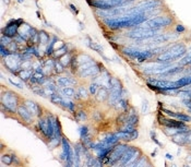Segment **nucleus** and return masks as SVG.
Returning <instances> with one entry per match:
<instances>
[{
  "mask_svg": "<svg viewBox=\"0 0 191 167\" xmlns=\"http://www.w3.org/2000/svg\"><path fill=\"white\" fill-rule=\"evenodd\" d=\"M172 23V18L168 16H157L152 20H149L146 22L140 24L141 29H162L164 26H168Z\"/></svg>",
  "mask_w": 191,
  "mask_h": 167,
  "instance_id": "obj_4",
  "label": "nucleus"
},
{
  "mask_svg": "<svg viewBox=\"0 0 191 167\" xmlns=\"http://www.w3.org/2000/svg\"><path fill=\"white\" fill-rule=\"evenodd\" d=\"M30 39L32 44H38L39 43V33H37V31L35 29L31 30V33H30Z\"/></svg>",
  "mask_w": 191,
  "mask_h": 167,
  "instance_id": "obj_27",
  "label": "nucleus"
},
{
  "mask_svg": "<svg viewBox=\"0 0 191 167\" xmlns=\"http://www.w3.org/2000/svg\"><path fill=\"white\" fill-rule=\"evenodd\" d=\"M176 30H177L178 32H183V31H185V27H183L182 25H177Z\"/></svg>",
  "mask_w": 191,
  "mask_h": 167,
  "instance_id": "obj_46",
  "label": "nucleus"
},
{
  "mask_svg": "<svg viewBox=\"0 0 191 167\" xmlns=\"http://www.w3.org/2000/svg\"><path fill=\"white\" fill-rule=\"evenodd\" d=\"M110 90L116 92H122V84L116 78H112L110 80Z\"/></svg>",
  "mask_w": 191,
  "mask_h": 167,
  "instance_id": "obj_22",
  "label": "nucleus"
},
{
  "mask_svg": "<svg viewBox=\"0 0 191 167\" xmlns=\"http://www.w3.org/2000/svg\"><path fill=\"white\" fill-rule=\"evenodd\" d=\"M88 118V116H86V114L84 113V111H79L78 114H77V119L79 120V121H81V120H85Z\"/></svg>",
  "mask_w": 191,
  "mask_h": 167,
  "instance_id": "obj_42",
  "label": "nucleus"
},
{
  "mask_svg": "<svg viewBox=\"0 0 191 167\" xmlns=\"http://www.w3.org/2000/svg\"><path fill=\"white\" fill-rule=\"evenodd\" d=\"M148 165H150V163L148 162V158L145 156L139 157L138 162H137V166H148Z\"/></svg>",
  "mask_w": 191,
  "mask_h": 167,
  "instance_id": "obj_38",
  "label": "nucleus"
},
{
  "mask_svg": "<svg viewBox=\"0 0 191 167\" xmlns=\"http://www.w3.org/2000/svg\"><path fill=\"white\" fill-rule=\"evenodd\" d=\"M63 68H65V66H63L60 61H55V65H54V70H55L57 73H61V72H63Z\"/></svg>",
  "mask_w": 191,
  "mask_h": 167,
  "instance_id": "obj_37",
  "label": "nucleus"
},
{
  "mask_svg": "<svg viewBox=\"0 0 191 167\" xmlns=\"http://www.w3.org/2000/svg\"><path fill=\"white\" fill-rule=\"evenodd\" d=\"M12 162H13V156L12 155L6 154V155L1 156V163H3L6 165H10V164H12Z\"/></svg>",
  "mask_w": 191,
  "mask_h": 167,
  "instance_id": "obj_32",
  "label": "nucleus"
},
{
  "mask_svg": "<svg viewBox=\"0 0 191 167\" xmlns=\"http://www.w3.org/2000/svg\"><path fill=\"white\" fill-rule=\"evenodd\" d=\"M159 29H138L130 31L129 33L127 34V36L133 39H139V41H144L148 38H152L156 35H159Z\"/></svg>",
  "mask_w": 191,
  "mask_h": 167,
  "instance_id": "obj_2",
  "label": "nucleus"
},
{
  "mask_svg": "<svg viewBox=\"0 0 191 167\" xmlns=\"http://www.w3.org/2000/svg\"><path fill=\"white\" fill-rule=\"evenodd\" d=\"M1 105L2 108H6L8 111L11 113H15L18 111V95H15L13 92L8 91L1 96Z\"/></svg>",
  "mask_w": 191,
  "mask_h": 167,
  "instance_id": "obj_3",
  "label": "nucleus"
},
{
  "mask_svg": "<svg viewBox=\"0 0 191 167\" xmlns=\"http://www.w3.org/2000/svg\"><path fill=\"white\" fill-rule=\"evenodd\" d=\"M186 46L183 44H177V45H174L172 47L167 49L166 52H164L161 56H159L157 57V61L159 63H168L170 60H175V59L181 57V56L186 55Z\"/></svg>",
  "mask_w": 191,
  "mask_h": 167,
  "instance_id": "obj_1",
  "label": "nucleus"
},
{
  "mask_svg": "<svg viewBox=\"0 0 191 167\" xmlns=\"http://www.w3.org/2000/svg\"><path fill=\"white\" fill-rule=\"evenodd\" d=\"M79 132H80V137H81V139H84V138H86V137H90L89 128H88L86 126L81 127V128L79 129Z\"/></svg>",
  "mask_w": 191,
  "mask_h": 167,
  "instance_id": "obj_34",
  "label": "nucleus"
},
{
  "mask_svg": "<svg viewBox=\"0 0 191 167\" xmlns=\"http://www.w3.org/2000/svg\"><path fill=\"white\" fill-rule=\"evenodd\" d=\"M159 5H161V1L159 0H144V1L140 2L138 5V7L141 8V9H143L144 11H149V10H153L154 8H156Z\"/></svg>",
  "mask_w": 191,
  "mask_h": 167,
  "instance_id": "obj_14",
  "label": "nucleus"
},
{
  "mask_svg": "<svg viewBox=\"0 0 191 167\" xmlns=\"http://www.w3.org/2000/svg\"><path fill=\"white\" fill-rule=\"evenodd\" d=\"M115 107H116L119 111H126V110L129 108V105H128V102H127L126 100H122V98H120V100L116 103Z\"/></svg>",
  "mask_w": 191,
  "mask_h": 167,
  "instance_id": "obj_23",
  "label": "nucleus"
},
{
  "mask_svg": "<svg viewBox=\"0 0 191 167\" xmlns=\"http://www.w3.org/2000/svg\"><path fill=\"white\" fill-rule=\"evenodd\" d=\"M99 72H101L99 66H98V65H94L92 67H90L89 69L80 72V76H83V78H86V76H98Z\"/></svg>",
  "mask_w": 191,
  "mask_h": 167,
  "instance_id": "obj_16",
  "label": "nucleus"
},
{
  "mask_svg": "<svg viewBox=\"0 0 191 167\" xmlns=\"http://www.w3.org/2000/svg\"><path fill=\"white\" fill-rule=\"evenodd\" d=\"M23 62V59H22V56L20 54H11L9 56L6 57V61L5 65L6 67L9 69V71L14 72L17 74V71L19 70V68L21 67Z\"/></svg>",
  "mask_w": 191,
  "mask_h": 167,
  "instance_id": "obj_7",
  "label": "nucleus"
},
{
  "mask_svg": "<svg viewBox=\"0 0 191 167\" xmlns=\"http://www.w3.org/2000/svg\"><path fill=\"white\" fill-rule=\"evenodd\" d=\"M77 60H78V63H79V65H82L84 62H88V61H90V60H92V58L90 57V56H88V55H85V54H81V55H79V56L77 57Z\"/></svg>",
  "mask_w": 191,
  "mask_h": 167,
  "instance_id": "obj_30",
  "label": "nucleus"
},
{
  "mask_svg": "<svg viewBox=\"0 0 191 167\" xmlns=\"http://www.w3.org/2000/svg\"><path fill=\"white\" fill-rule=\"evenodd\" d=\"M159 122L161 124H164L165 127H172V128H181V127L186 126L183 121L175 120V119H168L166 117H163L162 115L159 116Z\"/></svg>",
  "mask_w": 191,
  "mask_h": 167,
  "instance_id": "obj_9",
  "label": "nucleus"
},
{
  "mask_svg": "<svg viewBox=\"0 0 191 167\" xmlns=\"http://www.w3.org/2000/svg\"><path fill=\"white\" fill-rule=\"evenodd\" d=\"M65 54H67V48L62 47L61 49H57L56 52L54 53V56L56 58H59V57H61V56H63Z\"/></svg>",
  "mask_w": 191,
  "mask_h": 167,
  "instance_id": "obj_39",
  "label": "nucleus"
},
{
  "mask_svg": "<svg viewBox=\"0 0 191 167\" xmlns=\"http://www.w3.org/2000/svg\"><path fill=\"white\" fill-rule=\"evenodd\" d=\"M128 145L126 144H116L114 148L112 150V152L108 155V162L107 164L114 165V164H118V162L120 161V158L122 157V155L125 154L127 150H128Z\"/></svg>",
  "mask_w": 191,
  "mask_h": 167,
  "instance_id": "obj_5",
  "label": "nucleus"
},
{
  "mask_svg": "<svg viewBox=\"0 0 191 167\" xmlns=\"http://www.w3.org/2000/svg\"><path fill=\"white\" fill-rule=\"evenodd\" d=\"M90 92H91V94L92 95H96V93L98 92V90H99V84H97L96 82H93L91 85H90Z\"/></svg>",
  "mask_w": 191,
  "mask_h": 167,
  "instance_id": "obj_35",
  "label": "nucleus"
},
{
  "mask_svg": "<svg viewBox=\"0 0 191 167\" xmlns=\"http://www.w3.org/2000/svg\"><path fill=\"white\" fill-rule=\"evenodd\" d=\"M115 134L119 138V140H123L126 142H129V141H133L139 137V131L137 129H134L133 131H122V130H120Z\"/></svg>",
  "mask_w": 191,
  "mask_h": 167,
  "instance_id": "obj_10",
  "label": "nucleus"
},
{
  "mask_svg": "<svg viewBox=\"0 0 191 167\" xmlns=\"http://www.w3.org/2000/svg\"><path fill=\"white\" fill-rule=\"evenodd\" d=\"M174 118H177L178 120L180 121H183V122H187V121H190L191 117L187 116V115L182 114V113H175V117Z\"/></svg>",
  "mask_w": 191,
  "mask_h": 167,
  "instance_id": "obj_31",
  "label": "nucleus"
},
{
  "mask_svg": "<svg viewBox=\"0 0 191 167\" xmlns=\"http://www.w3.org/2000/svg\"><path fill=\"white\" fill-rule=\"evenodd\" d=\"M165 157L167 158V159H169V161H172V159H174V156H172V154H169V153H166V154H165Z\"/></svg>",
  "mask_w": 191,
  "mask_h": 167,
  "instance_id": "obj_45",
  "label": "nucleus"
},
{
  "mask_svg": "<svg viewBox=\"0 0 191 167\" xmlns=\"http://www.w3.org/2000/svg\"><path fill=\"white\" fill-rule=\"evenodd\" d=\"M33 73L31 71V69H22V70H20L18 72V76H19L22 81H26L28 79H31Z\"/></svg>",
  "mask_w": 191,
  "mask_h": 167,
  "instance_id": "obj_21",
  "label": "nucleus"
},
{
  "mask_svg": "<svg viewBox=\"0 0 191 167\" xmlns=\"http://www.w3.org/2000/svg\"><path fill=\"white\" fill-rule=\"evenodd\" d=\"M48 41H49V35L46 32L41 31L39 32V43L42 44V45H47Z\"/></svg>",
  "mask_w": 191,
  "mask_h": 167,
  "instance_id": "obj_29",
  "label": "nucleus"
},
{
  "mask_svg": "<svg viewBox=\"0 0 191 167\" xmlns=\"http://www.w3.org/2000/svg\"><path fill=\"white\" fill-rule=\"evenodd\" d=\"M149 102H148V100H145V98H143V100H142V106H141V113L143 115H146L148 113H149Z\"/></svg>",
  "mask_w": 191,
  "mask_h": 167,
  "instance_id": "obj_33",
  "label": "nucleus"
},
{
  "mask_svg": "<svg viewBox=\"0 0 191 167\" xmlns=\"http://www.w3.org/2000/svg\"><path fill=\"white\" fill-rule=\"evenodd\" d=\"M9 81L11 82L14 86H18L19 89H23V84H22V83H20V82H18V81H14L12 78H9Z\"/></svg>",
  "mask_w": 191,
  "mask_h": 167,
  "instance_id": "obj_43",
  "label": "nucleus"
},
{
  "mask_svg": "<svg viewBox=\"0 0 191 167\" xmlns=\"http://www.w3.org/2000/svg\"><path fill=\"white\" fill-rule=\"evenodd\" d=\"M24 105L26 106V108L30 110V113L34 117H38V116H41V114H42V109H41L39 105H37V103H35L33 100H25Z\"/></svg>",
  "mask_w": 191,
  "mask_h": 167,
  "instance_id": "obj_13",
  "label": "nucleus"
},
{
  "mask_svg": "<svg viewBox=\"0 0 191 167\" xmlns=\"http://www.w3.org/2000/svg\"><path fill=\"white\" fill-rule=\"evenodd\" d=\"M61 93H62V95L66 96L67 98H71V97H73L75 95V91L74 89H72L71 86H67V87H62V90H61Z\"/></svg>",
  "mask_w": 191,
  "mask_h": 167,
  "instance_id": "obj_25",
  "label": "nucleus"
},
{
  "mask_svg": "<svg viewBox=\"0 0 191 167\" xmlns=\"http://www.w3.org/2000/svg\"><path fill=\"white\" fill-rule=\"evenodd\" d=\"M108 89H104V87H99V90H98V92L96 93V98H97V100H99V102H104V100H106L108 98V96H109V93H108L107 91Z\"/></svg>",
  "mask_w": 191,
  "mask_h": 167,
  "instance_id": "obj_20",
  "label": "nucleus"
},
{
  "mask_svg": "<svg viewBox=\"0 0 191 167\" xmlns=\"http://www.w3.org/2000/svg\"><path fill=\"white\" fill-rule=\"evenodd\" d=\"M156 154H157V151H155V152H153V153H152V156H155V155H156Z\"/></svg>",
  "mask_w": 191,
  "mask_h": 167,
  "instance_id": "obj_47",
  "label": "nucleus"
},
{
  "mask_svg": "<svg viewBox=\"0 0 191 167\" xmlns=\"http://www.w3.org/2000/svg\"><path fill=\"white\" fill-rule=\"evenodd\" d=\"M38 128L43 132V134L47 138V134H48V120H47V118H41L39 119Z\"/></svg>",
  "mask_w": 191,
  "mask_h": 167,
  "instance_id": "obj_19",
  "label": "nucleus"
},
{
  "mask_svg": "<svg viewBox=\"0 0 191 167\" xmlns=\"http://www.w3.org/2000/svg\"><path fill=\"white\" fill-rule=\"evenodd\" d=\"M121 94H122V92H116V91L110 92V94H109V96H108V98H107L108 105L109 106H115L116 105L117 102L121 98L120 97Z\"/></svg>",
  "mask_w": 191,
  "mask_h": 167,
  "instance_id": "obj_17",
  "label": "nucleus"
},
{
  "mask_svg": "<svg viewBox=\"0 0 191 167\" xmlns=\"http://www.w3.org/2000/svg\"><path fill=\"white\" fill-rule=\"evenodd\" d=\"M175 82H176V84H177L179 89L180 87H185V86L191 84V76H185V78H181V79H179V80Z\"/></svg>",
  "mask_w": 191,
  "mask_h": 167,
  "instance_id": "obj_24",
  "label": "nucleus"
},
{
  "mask_svg": "<svg viewBox=\"0 0 191 167\" xmlns=\"http://www.w3.org/2000/svg\"><path fill=\"white\" fill-rule=\"evenodd\" d=\"M19 2L20 3H22V2H24V0H19Z\"/></svg>",
  "mask_w": 191,
  "mask_h": 167,
  "instance_id": "obj_48",
  "label": "nucleus"
},
{
  "mask_svg": "<svg viewBox=\"0 0 191 167\" xmlns=\"http://www.w3.org/2000/svg\"><path fill=\"white\" fill-rule=\"evenodd\" d=\"M69 8H70V9L72 10L73 12H74L75 14H78V13H79V10L77 9V8H75V7H74L73 5H72V3H70V5H69Z\"/></svg>",
  "mask_w": 191,
  "mask_h": 167,
  "instance_id": "obj_44",
  "label": "nucleus"
},
{
  "mask_svg": "<svg viewBox=\"0 0 191 167\" xmlns=\"http://www.w3.org/2000/svg\"><path fill=\"white\" fill-rule=\"evenodd\" d=\"M89 46L93 50H95V52H97V53H99V54H102V52H103V47L99 45V44H96V43H93V42H90V44H89Z\"/></svg>",
  "mask_w": 191,
  "mask_h": 167,
  "instance_id": "obj_36",
  "label": "nucleus"
},
{
  "mask_svg": "<svg viewBox=\"0 0 191 167\" xmlns=\"http://www.w3.org/2000/svg\"><path fill=\"white\" fill-rule=\"evenodd\" d=\"M18 115L22 118L23 121L28 122V124H31L33 120V115L30 113V110L26 108L25 105H20L18 107Z\"/></svg>",
  "mask_w": 191,
  "mask_h": 167,
  "instance_id": "obj_12",
  "label": "nucleus"
},
{
  "mask_svg": "<svg viewBox=\"0 0 191 167\" xmlns=\"http://www.w3.org/2000/svg\"><path fill=\"white\" fill-rule=\"evenodd\" d=\"M137 151H138L137 148H128V150H127L126 152H125V154L122 155V157L120 158V161L118 162V164L121 165V166H127L128 163L130 162L131 158L133 157V155L135 154Z\"/></svg>",
  "mask_w": 191,
  "mask_h": 167,
  "instance_id": "obj_11",
  "label": "nucleus"
},
{
  "mask_svg": "<svg viewBox=\"0 0 191 167\" xmlns=\"http://www.w3.org/2000/svg\"><path fill=\"white\" fill-rule=\"evenodd\" d=\"M57 83L62 87H67V86H71L75 84V81L72 80L71 78H66V76H60L57 78Z\"/></svg>",
  "mask_w": 191,
  "mask_h": 167,
  "instance_id": "obj_18",
  "label": "nucleus"
},
{
  "mask_svg": "<svg viewBox=\"0 0 191 167\" xmlns=\"http://www.w3.org/2000/svg\"><path fill=\"white\" fill-rule=\"evenodd\" d=\"M59 61L65 66V67H67V66H69V65H71V61H72V59H71V57L69 56V54L67 53L65 54L63 56H61L60 59H59Z\"/></svg>",
  "mask_w": 191,
  "mask_h": 167,
  "instance_id": "obj_28",
  "label": "nucleus"
},
{
  "mask_svg": "<svg viewBox=\"0 0 191 167\" xmlns=\"http://www.w3.org/2000/svg\"><path fill=\"white\" fill-rule=\"evenodd\" d=\"M8 49H9V52L11 54H15L17 53V49H18V46H17V43H14V42H11V43L8 45Z\"/></svg>",
  "mask_w": 191,
  "mask_h": 167,
  "instance_id": "obj_40",
  "label": "nucleus"
},
{
  "mask_svg": "<svg viewBox=\"0 0 191 167\" xmlns=\"http://www.w3.org/2000/svg\"><path fill=\"white\" fill-rule=\"evenodd\" d=\"M22 23H23V21L21 19L10 21L9 23L7 24V26L2 30V35L9 36V37H14L17 35V33L19 32V29Z\"/></svg>",
  "mask_w": 191,
  "mask_h": 167,
  "instance_id": "obj_8",
  "label": "nucleus"
},
{
  "mask_svg": "<svg viewBox=\"0 0 191 167\" xmlns=\"http://www.w3.org/2000/svg\"><path fill=\"white\" fill-rule=\"evenodd\" d=\"M151 139L153 140L154 143H156L157 145H159V148H162V146H163V144L161 143L159 140H157V138H156V135H155V132H154V131H151Z\"/></svg>",
  "mask_w": 191,
  "mask_h": 167,
  "instance_id": "obj_41",
  "label": "nucleus"
},
{
  "mask_svg": "<svg viewBox=\"0 0 191 167\" xmlns=\"http://www.w3.org/2000/svg\"><path fill=\"white\" fill-rule=\"evenodd\" d=\"M77 98H82V100H88L89 98V93L86 91V89H84L83 86H80L77 92Z\"/></svg>",
  "mask_w": 191,
  "mask_h": 167,
  "instance_id": "obj_26",
  "label": "nucleus"
},
{
  "mask_svg": "<svg viewBox=\"0 0 191 167\" xmlns=\"http://www.w3.org/2000/svg\"><path fill=\"white\" fill-rule=\"evenodd\" d=\"M122 52H123V54H126L130 57L135 58L138 61L140 62L145 61L146 59L151 58L154 55L152 50H137V49H133V48H123Z\"/></svg>",
  "mask_w": 191,
  "mask_h": 167,
  "instance_id": "obj_6",
  "label": "nucleus"
},
{
  "mask_svg": "<svg viewBox=\"0 0 191 167\" xmlns=\"http://www.w3.org/2000/svg\"><path fill=\"white\" fill-rule=\"evenodd\" d=\"M172 141L178 145H185L189 141V135L187 132H179L172 137Z\"/></svg>",
  "mask_w": 191,
  "mask_h": 167,
  "instance_id": "obj_15",
  "label": "nucleus"
},
{
  "mask_svg": "<svg viewBox=\"0 0 191 167\" xmlns=\"http://www.w3.org/2000/svg\"><path fill=\"white\" fill-rule=\"evenodd\" d=\"M189 110H190V113H191V107H189Z\"/></svg>",
  "mask_w": 191,
  "mask_h": 167,
  "instance_id": "obj_49",
  "label": "nucleus"
}]
</instances>
